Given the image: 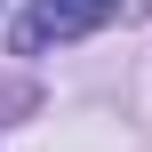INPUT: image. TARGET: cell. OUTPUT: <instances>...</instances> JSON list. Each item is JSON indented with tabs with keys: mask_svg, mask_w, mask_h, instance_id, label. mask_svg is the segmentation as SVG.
I'll return each mask as SVG.
<instances>
[{
	"mask_svg": "<svg viewBox=\"0 0 152 152\" xmlns=\"http://www.w3.org/2000/svg\"><path fill=\"white\" fill-rule=\"evenodd\" d=\"M112 8H120V0H32V8H24V24H16V40H24V48L88 40V32H104V24H112Z\"/></svg>",
	"mask_w": 152,
	"mask_h": 152,
	"instance_id": "1",
	"label": "cell"
}]
</instances>
